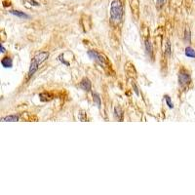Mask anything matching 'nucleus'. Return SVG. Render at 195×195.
Masks as SVG:
<instances>
[{"mask_svg":"<svg viewBox=\"0 0 195 195\" xmlns=\"http://www.w3.org/2000/svg\"><path fill=\"white\" fill-rule=\"evenodd\" d=\"M48 57H49L48 52L43 51V52H40L39 54H37L34 58H32L31 62H30V66H29V77L32 76V75L35 73L36 70L38 69V66L40 65Z\"/></svg>","mask_w":195,"mask_h":195,"instance_id":"nucleus-1","label":"nucleus"},{"mask_svg":"<svg viewBox=\"0 0 195 195\" xmlns=\"http://www.w3.org/2000/svg\"><path fill=\"white\" fill-rule=\"evenodd\" d=\"M123 17V6L120 0H114L110 6V18L115 23H119Z\"/></svg>","mask_w":195,"mask_h":195,"instance_id":"nucleus-2","label":"nucleus"},{"mask_svg":"<svg viewBox=\"0 0 195 195\" xmlns=\"http://www.w3.org/2000/svg\"><path fill=\"white\" fill-rule=\"evenodd\" d=\"M190 81V76L187 72H183L180 71L179 74V82L180 86H185L186 84H188V82Z\"/></svg>","mask_w":195,"mask_h":195,"instance_id":"nucleus-3","label":"nucleus"},{"mask_svg":"<svg viewBox=\"0 0 195 195\" xmlns=\"http://www.w3.org/2000/svg\"><path fill=\"white\" fill-rule=\"evenodd\" d=\"M88 56L91 58H93V60L96 61V62H98L99 63H101V65H104V58H102V56L100 55L99 53H97L96 51H89L88 52Z\"/></svg>","mask_w":195,"mask_h":195,"instance_id":"nucleus-4","label":"nucleus"},{"mask_svg":"<svg viewBox=\"0 0 195 195\" xmlns=\"http://www.w3.org/2000/svg\"><path fill=\"white\" fill-rule=\"evenodd\" d=\"M80 87L85 91H90L91 90V82L88 78H84L80 83Z\"/></svg>","mask_w":195,"mask_h":195,"instance_id":"nucleus-5","label":"nucleus"},{"mask_svg":"<svg viewBox=\"0 0 195 195\" xmlns=\"http://www.w3.org/2000/svg\"><path fill=\"white\" fill-rule=\"evenodd\" d=\"M1 65L4 66V68H12L13 65V61L12 58L9 57H5L3 60L1 61Z\"/></svg>","mask_w":195,"mask_h":195,"instance_id":"nucleus-6","label":"nucleus"},{"mask_svg":"<svg viewBox=\"0 0 195 195\" xmlns=\"http://www.w3.org/2000/svg\"><path fill=\"white\" fill-rule=\"evenodd\" d=\"M10 13L12 14V15L19 17V18H22V19H29V15H26V14H24V12H21V11H18V10L10 11Z\"/></svg>","mask_w":195,"mask_h":195,"instance_id":"nucleus-7","label":"nucleus"},{"mask_svg":"<svg viewBox=\"0 0 195 195\" xmlns=\"http://www.w3.org/2000/svg\"><path fill=\"white\" fill-rule=\"evenodd\" d=\"M185 56L188 58H195V50L191 47H187L185 49Z\"/></svg>","mask_w":195,"mask_h":195,"instance_id":"nucleus-8","label":"nucleus"},{"mask_svg":"<svg viewBox=\"0 0 195 195\" xmlns=\"http://www.w3.org/2000/svg\"><path fill=\"white\" fill-rule=\"evenodd\" d=\"M19 117L16 115H9L6 117H3L2 118V121H10V122H14V121H18Z\"/></svg>","mask_w":195,"mask_h":195,"instance_id":"nucleus-9","label":"nucleus"},{"mask_svg":"<svg viewBox=\"0 0 195 195\" xmlns=\"http://www.w3.org/2000/svg\"><path fill=\"white\" fill-rule=\"evenodd\" d=\"M164 99H165V101H166V102H167V104H168V107H170V108H173L174 107V104H173V102H172V101H171V99H170V97L169 96H166L164 97Z\"/></svg>","mask_w":195,"mask_h":195,"instance_id":"nucleus-10","label":"nucleus"},{"mask_svg":"<svg viewBox=\"0 0 195 195\" xmlns=\"http://www.w3.org/2000/svg\"><path fill=\"white\" fill-rule=\"evenodd\" d=\"M93 97H94V101H96V102H98V105H99V107H100L101 102H100V97H99V95H98V94H94V95H93Z\"/></svg>","mask_w":195,"mask_h":195,"instance_id":"nucleus-11","label":"nucleus"},{"mask_svg":"<svg viewBox=\"0 0 195 195\" xmlns=\"http://www.w3.org/2000/svg\"><path fill=\"white\" fill-rule=\"evenodd\" d=\"M146 50H147V52H149V53H151L152 51H151V45H150V42L149 41H146Z\"/></svg>","mask_w":195,"mask_h":195,"instance_id":"nucleus-12","label":"nucleus"},{"mask_svg":"<svg viewBox=\"0 0 195 195\" xmlns=\"http://www.w3.org/2000/svg\"><path fill=\"white\" fill-rule=\"evenodd\" d=\"M164 50H165V53H167V54H170V43H169V41H167L166 48H164Z\"/></svg>","mask_w":195,"mask_h":195,"instance_id":"nucleus-13","label":"nucleus"},{"mask_svg":"<svg viewBox=\"0 0 195 195\" xmlns=\"http://www.w3.org/2000/svg\"><path fill=\"white\" fill-rule=\"evenodd\" d=\"M166 0H157V4L159 5V6H162V5L165 3Z\"/></svg>","mask_w":195,"mask_h":195,"instance_id":"nucleus-14","label":"nucleus"},{"mask_svg":"<svg viewBox=\"0 0 195 195\" xmlns=\"http://www.w3.org/2000/svg\"><path fill=\"white\" fill-rule=\"evenodd\" d=\"M27 1H29L30 3H33V5H34V6H38V5H39L37 2L34 1V0H27Z\"/></svg>","mask_w":195,"mask_h":195,"instance_id":"nucleus-15","label":"nucleus"},{"mask_svg":"<svg viewBox=\"0 0 195 195\" xmlns=\"http://www.w3.org/2000/svg\"><path fill=\"white\" fill-rule=\"evenodd\" d=\"M1 52L2 53H5V48L3 47V45H1Z\"/></svg>","mask_w":195,"mask_h":195,"instance_id":"nucleus-16","label":"nucleus"}]
</instances>
